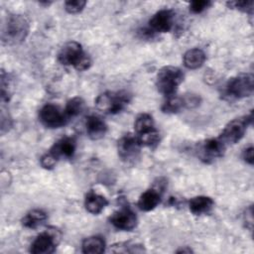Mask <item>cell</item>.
<instances>
[{
	"mask_svg": "<svg viewBox=\"0 0 254 254\" xmlns=\"http://www.w3.org/2000/svg\"><path fill=\"white\" fill-rule=\"evenodd\" d=\"M57 161H58V159L49 152V153L45 154L44 156H42L41 165L43 168H45L47 170H51L56 166Z\"/></svg>",
	"mask_w": 254,
	"mask_h": 254,
	"instance_id": "obj_27",
	"label": "cell"
},
{
	"mask_svg": "<svg viewBox=\"0 0 254 254\" xmlns=\"http://www.w3.org/2000/svg\"><path fill=\"white\" fill-rule=\"evenodd\" d=\"M206 56L201 49L193 48L187 51L184 55V65L189 69H196L200 67L205 62Z\"/></svg>",
	"mask_w": 254,
	"mask_h": 254,
	"instance_id": "obj_18",
	"label": "cell"
},
{
	"mask_svg": "<svg viewBox=\"0 0 254 254\" xmlns=\"http://www.w3.org/2000/svg\"><path fill=\"white\" fill-rule=\"evenodd\" d=\"M109 221L117 229L130 231L137 225V216L129 207H123L114 211L109 217Z\"/></svg>",
	"mask_w": 254,
	"mask_h": 254,
	"instance_id": "obj_12",
	"label": "cell"
},
{
	"mask_svg": "<svg viewBox=\"0 0 254 254\" xmlns=\"http://www.w3.org/2000/svg\"><path fill=\"white\" fill-rule=\"evenodd\" d=\"M76 141L73 137H63L58 140L50 149V153L58 160L61 158L70 159L75 152Z\"/></svg>",
	"mask_w": 254,
	"mask_h": 254,
	"instance_id": "obj_13",
	"label": "cell"
},
{
	"mask_svg": "<svg viewBox=\"0 0 254 254\" xmlns=\"http://www.w3.org/2000/svg\"><path fill=\"white\" fill-rule=\"evenodd\" d=\"M175 13L171 9H162L149 20L148 30L152 33H167L173 29Z\"/></svg>",
	"mask_w": 254,
	"mask_h": 254,
	"instance_id": "obj_11",
	"label": "cell"
},
{
	"mask_svg": "<svg viewBox=\"0 0 254 254\" xmlns=\"http://www.w3.org/2000/svg\"><path fill=\"white\" fill-rule=\"evenodd\" d=\"M184 72L177 66H164L162 67L156 77V86L160 93L167 97L175 95L179 85L184 80Z\"/></svg>",
	"mask_w": 254,
	"mask_h": 254,
	"instance_id": "obj_3",
	"label": "cell"
},
{
	"mask_svg": "<svg viewBox=\"0 0 254 254\" xmlns=\"http://www.w3.org/2000/svg\"><path fill=\"white\" fill-rule=\"evenodd\" d=\"M60 234L58 230H47L36 237L31 244L30 251L34 254H51L59 243Z\"/></svg>",
	"mask_w": 254,
	"mask_h": 254,
	"instance_id": "obj_9",
	"label": "cell"
},
{
	"mask_svg": "<svg viewBox=\"0 0 254 254\" xmlns=\"http://www.w3.org/2000/svg\"><path fill=\"white\" fill-rule=\"evenodd\" d=\"M58 61L64 65H72L75 69L82 71L91 65L90 57L83 51L77 42H68L62 47L58 54Z\"/></svg>",
	"mask_w": 254,
	"mask_h": 254,
	"instance_id": "obj_2",
	"label": "cell"
},
{
	"mask_svg": "<svg viewBox=\"0 0 254 254\" xmlns=\"http://www.w3.org/2000/svg\"><path fill=\"white\" fill-rule=\"evenodd\" d=\"M29 29V21L25 16L19 14L9 15L2 26V41L9 45L19 44L26 39Z\"/></svg>",
	"mask_w": 254,
	"mask_h": 254,
	"instance_id": "obj_1",
	"label": "cell"
},
{
	"mask_svg": "<svg viewBox=\"0 0 254 254\" xmlns=\"http://www.w3.org/2000/svg\"><path fill=\"white\" fill-rule=\"evenodd\" d=\"M161 201V194L158 190L154 189L147 190L144 191L139 199H138V206L143 211H150L153 210Z\"/></svg>",
	"mask_w": 254,
	"mask_h": 254,
	"instance_id": "obj_19",
	"label": "cell"
},
{
	"mask_svg": "<svg viewBox=\"0 0 254 254\" xmlns=\"http://www.w3.org/2000/svg\"><path fill=\"white\" fill-rule=\"evenodd\" d=\"M86 5V1L83 0H69L64 2V9L69 14H77L81 12Z\"/></svg>",
	"mask_w": 254,
	"mask_h": 254,
	"instance_id": "obj_24",
	"label": "cell"
},
{
	"mask_svg": "<svg viewBox=\"0 0 254 254\" xmlns=\"http://www.w3.org/2000/svg\"><path fill=\"white\" fill-rule=\"evenodd\" d=\"M47 219V214L42 209H33L29 211L22 219V224L26 228L35 229L42 225Z\"/></svg>",
	"mask_w": 254,
	"mask_h": 254,
	"instance_id": "obj_21",
	"label": "cell"
},
{
	"mask_svg": "<svg viewBox=\"0 0 254 254\" xmlns=\"http://www.w3.org/2000/svg\"><path fill=\"white\" fill-rule=\"evenodd\" d=\"M167 101L162 106V111L165 113H177L184 107V101L182 97L170 96L167 97Z\"/></svg>",
	"mask_w": 254,
	"mask_h": 254,
	"instance_id": "obj_23",
	"label": "cell"
},
{
	"mask_svg": "<svg viewBox=\"0 0 254 254\" xmlns=\"http://www.w3.org/2000/svg\"><path fill=\"white\" fill-rule=\"evenodd\" d=\"M252 112L248 115L241 116L231 120L229 123L226 124L222 133L218 137L225 145L226 144H235L240 141L246 130L247 127L252 123Z\"/></svg>",
	"mask_w": 254,
	"mask_h": 254,
	"instance_id": "obj_6",
	"label": "cell"
},
{
	"mask_svg": "<svg viewBox=\"0 0 254 254\" xmlns=\"http://www.w3.org/2000/svg\"><path fill=\"white\" fill-rule=\"evenodd\" d=\"M85 127L88 137L92 140L101 139L107 131V125L105 122L96 115H89L86 118Z\"/></svg>",
	"mask_w": 254,
	"mask_h": 254,
	"instance_id": "obj_14",
	"label": "cell"
},
{
	"mask_svg": "<svg viewBox=\"0 0 254 254\" xmlns=\"http://www.w3.org/2000/svg\"><path fill=\"white\" fill-rule=\"evenodd\" d=\"M105 249V242L100 236L85 238L81 244V250L85 254H100Z\"/></svg>",
	"mask_w": 254,
	"mask_h": 254,
	"instance_id": "obj_20",
	"label": "cell"
},
{
	"mask_svg": "<svg viewBox=\"0 0 254 254\" xmlns=\"http://www.w3.org/2000/svg\"><path fill=\"white\" fill-rule=\"evenodd\" d=\"M213 200L209 196L205 195H197L190 199L189 207L192 214L201 215L208 213L213 207Z\"/></svg>",
	"mask_w": 254,
	"mask_h": 254,
	"instance_id": "obj_15",
	"label": "cell"
},
{
	"mask_svg": "<svg viewBox=\"0 0 254 254\" xmlns=\"http://www.w3.org/2000/svg\"><path fill=\"white\" fill-rule=\"evenodd\" d=\"M182 98H183V101H184V107L192 108V107L197 106L200 102L199 97L195 94H186Z\"/></svg>",
	"mask_w": 254,
	"mask_h": 254,
	"instance_id": "obj_28",
	"label": "cell"
},
{
	"mask_svg": "<svg viewBox=\"0 0 254 254\" xmlns=\"http://www.w3.org/2000/svg\"><path fill=\"white\" fill-rule=\"evenodd\" d=\"M211 4L212 3L210 1H206V0L192 1L190 4V11L194 14H198V13H201L202 11H204L205 9H207Z\"/></svg>",
	"mask_w": 254,
	"mask_h": 254,
	"instance_id": "obj_26",
	"label": "cell"
},
{
	"mask_svg": "<svg viewBox=\"0 0 254 254\" xmlns=\"http://www.w3.org/2000/svg\"><path fill=\"white\" fill-rule=\"evenodd\" d=\"M178 252H179V253H180V252H191V250H190V249H182V250H179Z\"/></svg>",
	"mask_w": 254,
	"mask_h": 254,
	"instance_id": "obj_30",
	"label": "cell"
},
{
	"mask_svg": "<svg viewBox=\"0 0 254 254\" xmlns=\"http://www.w3.org/2000/svg\"><path fill=\"white\" fill-rule=\"evenodd\" d=\"M83 109H84V100L81 97L76 96L69 99L66 102V105L64 111L66 117L69 119L79 115L83 111Z\"/></svg>",
	"mask_w": 254,
	"mask_h": 254,
	"instance_id": "obj_22",
	"label": "cell"
},
{
	"mask_svg": "<svg viewBox=\"0 0 254 254\" xmlns=\"http://www.w3.org/2000/svg\"><path fill=\"white\" fill-rule=\"evenodd\" d=\"M225 146L226 145L219 138L207 139L198 146V157L204 163H212L223 156Z\"/></svg>",
	"mask_w": 254,
	"mask_h": 254,
	"instance_id": "obj_10",
	"label": "cell"
},
{
	"mask_svg": "<svg viewBox=\"0 0 254 254\" xmlns=\"http://www.w3.org/2000/svg\"><path fill=\"white\" fill-rule=\"evenodd\" d=\"M130 98V94L125 91H106L96 97L95 106L104 113L116 114L129 103Z\"/></svg>",
	"mask_w": 254,
	"mask_h": 254,
	"instance_id": "obj_4",
	"label": "cell"
},
{
	"mask_svg": "<svg viewBox=\"0 0 254 254\" xmlns=\"http://www.w3.org/2000/svg\"><path fill=\"white\" fill-rule=\"evenodd\" d=\"M134 128L137 134V137H142L148 135L150 133L155 132L157 129L155 127V122L149 113H141L139 114L134 123Z\"/></svg>",
	"mask_w": 254,
	"mask_h": 254,
	"instance_id": "obj_16",
	"label": "cell"
},
{
	"mask_svg": "<svg viewBox=\"0 0 254 254\" xmlns=\"http://www.w3.org/2000/svg\"><path fill=\"white\" fill-rule=\"evenodd\" d=\"M242 158L249 165H253L254 159H253V147L252 146H249L248 148L244 149V151L242 153Z\"/></svg>",
	"mask_w": 254,
	"mask_h": 254,
	"instance_id": "obj_29",
	"label": "cell"
},
{
	"mask_svg": "<svg viewBox=\"0 0 254 254\" xmlns=\"http://www.w3.org/2000/svg\"><path fill=\"white\" fill-rule=\"evenodd\" d=\"M141 143L137 136L131 133L125 134L121 137L117 144L118 156L120 159L127 164H134L140 156Z\"/></svg>",
	"mask_w": 254,
	"mask_h": 254,
	"instance_id": "obj_7",
	"label": "cell"
},
{
	"mask_svg": "<svg viewBox=\"0 0 254 254\" xmlns=\"http://www.w3.org/2000/svg\"><path fill=\"white\" fill-rule=\"evenodd\" d=\"M254 90V76L252 73H241L228 80L225 93L235 99H241L252 95Z\"/></svg>",
	"mask_w": 254,
	"mask_h": 254,
	"instance_id": "obj_5",
	"label": "cell"
},
{
	"mask_svg": "<svg viewBox=\"0 0 254 254\" xmlns=\"http://www.w3.org/2000/svg\"><path fill=\"white\" fill-rule=\"evenodd\" d=\"M229 8L237 9L243 12H252L253 9V1H230L226 3Z\"/></svg>",
	"mask_w": 254,
	"mask_h": 254,
	"instance_id": "obj_25",
	"label": "cell"
},
{
	"mask_svg": "<svg viewBox=\"0 0 254 254\" xmlns=\"http://www.w3.org/2000/svg\"><path fill=\"white\" fill-rule=\"evenodd\" d=\"M39 119L41 123L47 128H60L66 124L68 118L64 111H62L57 105L46 104L39 112Z\"/></svg>",
	"mask_w": 254,
	"mask_h": 254,
	"instance_id": "obj_8",
	"label": "cell"
},
{
	"mask_svg": "<svg viewBox=\"0 0 254 254\" xmlns=\"http://www.w3.org/2000/svg\"><path fill=\"white\" fill-rule=\"evenodd\" d=\"M107 204H108V200L106 199V197L92 190L85 195V199H84L85 209L92 214L100 213Z\"/></svg>",
	"mask_w": 254,
	"mask_h": 254,
	"instance_id": "obj_17",
	"label": "cell"
}]
</instances>
